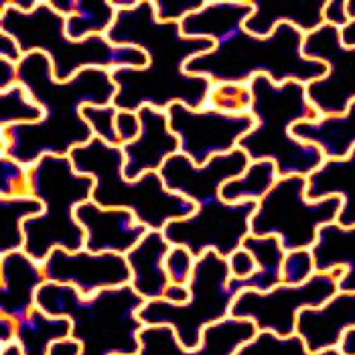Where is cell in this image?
I'll use <instances>...</instances> for the list:
<instances>
[{
    "mask_svg": "<svg viewBox=\"0 0 355 355\" xmlns=\"http://www.w3.org/2000/svg\"><path fill=\"white\" fill-rule=\"evenodd\" d=\"M345 12L349 21H355V0H345Z\"/></svg>",
    "mask_w": 355,
    "mask_h": 355,
    "instance_id": "52",
    "label": "cell"
},
{
    "mask_svg": "<svg viewBox=\"0 0 355 355\" xmlns=\"http://www.w3.org/2000/svg\"><path fill=\"white\" fill-rule=\"evenodd\" d=\"M293 137L319 146L325 159H345L355 148V102L343 116L297 124Z\"/></svg>",
    "mask_w": 355,
    "mask_h": 355,
    "instance_id": "27",
    "label": "cell"
},
{
    "mask_svg": "<svg viewBox=\"0 0 355 355\" xmlns=\"http://www.w3.org/2000/svg\"><path fill=\"white\" fill-rule=\"evenodd\" d=\"M140 116L138 112H126V110H118V116H116V132H118V140H120V146L124 144H130L140 137Z\"/></svg>",
    "mask_w": 355,
    "mask_h": 355,
    "instance_id": "40",
    "label": "cell"
},
{
    "mask_svg": "<svg viewBox=\"0 0 355 355\" xmlns=\"http://www.w3.org/2000/svg\"><path fill=\"white\" fill-rule=\"evenodd\" d=\"M311 252L317 272L341 268L339 291L355 293V227H341L339 223L325 225Z\"/></svg>",
    "mask_w": 355,
    "mask_h": 355,
    "instance_id": "25",
    "label": "cell"
},
{
    "mask_svg": "<svg viewBox=\"0 0 355 355\" xmlns=\"http://www.w3.org/2000/svg\"><path fill=\"white\" fill-rule=\"evenodd\" d=\"M19 83L43 108V120L2 128L10 138L4 157L33 166L43 157H69L78 146L94 140V132L83 120L85 106H110L116 98V83L110 69L89 67L69 82H59L51 59L45 53H27L19 63Z\"/></svg>",
    "mask_w": 355,
    "mask_h": 355,
    "instance_id": "3",
    "label": "cell"
},
{
    "mask_svg": "<svg viewBox=\"0 0 355 355\" xmlns=\"http://www.w3.org/2000/svg\"><path fill=\"white\" fill-rule=\"evenodd\" d=\"M236 355H343L339 349H329L321 354H311L301 337H278L268 331H258L254 339H250L244 347H240Z\"/></svg>",
    "mask_w": 355,
    "mask_h": 355,
    "instance_id": "33",
    "label": "cell"
},
{
    "mask_svg": "<svg viewBox=\"0 0 355 355\" xmlns=\"http://www.w3.org/2000/svg\"><path fill=\"white\" fill-rule=\"evenodd\" d=\"M168 250H171V244L164 238L163 232L148 230L144 238L126 254V260L132 272L130 286L144 301L163 299L166 286L171 284L166 268H164Z\"/></svg>",
    "mask_w": 355,
    "mask_h": 355,
    "instance_id": "22",
    "label": "cell"
},
{
    "mask_svg": "<svg viewBox=\"0 0 355 355\" xmlns=\"http://www.w3.org/2000/svg\"><path fill=\"white\" fill-rule=\"evenodd\" d=\"M254 12L244 23L248 33L258 37L272 35L278 25H293L302 35L325 25V4L327 0H301V2H264L252 0Z\"/></svg>",
    "mask_w": 355,
    "mask_h": 355,
    "instance_id": "23",
    "label": "cell"
},
{
    "mask_svg": "<svg viewBox=\"0 0 355 355\" xmlns=\"http://www.w3.org/2000/svg\"><path fill=\"white\" fill-rule=\"evenodd\" d=\"M205 108L225 114H250L252 89L250 83H214Z\"/></svg>",
    "mask_w": 355,
    "mask_h": 355,
    "instance_id": "34",
    "label": "cell"
},
{
    "mask_svg": "<svg viewBox=\"0 0 355 355\" xmlns=\"http://www.w3.org/2000/svg\"><path fill=\"white\" fill-rule=\"evenodd\" d=\"M225 260H227V268H230V276L232 278H248V276H252L258 270V264H256L254 256L248 252L246 248L236 250Z\"/></svg>",
    "mask_w": 355,
    "mask_h": 355,
    "instance_id": "41",
    "label": "cell"
},
{
    "mask_svg": "<svg viewBox=\"0 0 355 355\" xmlns=\"http://www.w3.org/2000/svg\"><path fill=\"white\" fill-rule=\"evenodd\" d=\"M12 343H17V321L0 315V349Z\"/></svg>",
    "mask_w": 355,
    "mask_h": 355,
    "instance_id": "47",
    "label": "cell"
},
{
    "mask_svg": "<svg viewBox=\"0 0 355 355\" xmlns=\"http://www.w3.org/2000/svg\"><path fill=\"white\" fill-rule=\"evenodd\" d=\"M43 120V108L28 96L21 85H12L0 96V126H21V124H37Z\"/></svg>",
    "mask_w": 355,
    "mask_h": 355,
    "instance_id": "32",
    "label": "cell"
},
{
    "mask_svg": "<svg viewBox=\"0 0 355 355\" xmlns=\"http://www.w3.org/2000/svg\"><path fill=\"white\" fill-rule=\"evenodd\" d=\"M317 274L315 258L311 250H291L284 256L282 264V282L291 286L304 284L311 276Z\"/></svg>",
    "mask_w": 355,
    "mask_h": 355,
    "instance_id": "37",
    "label": "cell"
},
{
    "mask_svg": "<svg viewBox=\"0 0 355 355\" xmlns=\"http://www.w3.org/2000/svg\"><path fill=\"white\" fill-rule=\"evenodd\" d=\"M341 268L333 272H317L304 284H278L268 293L244 291L236 297L232 315L252 321L258 331H268L278 337H291L297 331V319L302 309L321 306L339 293Z\"/></svg>",
    "mask_w": 355,
    "mask_h": 355,
    "instance_id": "11",
    "label": "cell"
},
{
    "mask_svg": "<svg viewBox=\"0 0 355 355\" xmlns=\"http://www.w3.org/2000/svg\"><path fill=\"white\" fill-rule=\"evenodd\" d=\"M19 83V65L6 59H0V89L6 92Z\"/></svg>",
    "mask_w": 355,
    "mask_h": 355,
    "instance_id": "45",
    "label": "cell"
},
{
    "mask_svg": "<svg viewBox=\"0 0 355 355\" xmlns=\"http://www.w3.org/2000/svg\"><path fill=\"white\" fill-rule=\"evenodd\" d=\"M0 315L21 321L37 306V293L47 282L43 262L31 258L25 250L0 258Z\"/></svg>",
    "mask_w": 355,
    "mask_h": 355,
    "instance_id": "21",
    "label": "cell"
},
{
    "mask_svg": "<svg viewBox=\"0 0 355 355\" xmlns=\"http://www.w3.org/2000/svg\"><path fill=\"white\" fill-rule=\"evenodd\" d=\"M256 333L258 329L252 321L227 317L205 329L199 347L185 349L171 327H144L140 333V355H236Z\"/></svg>",
    "mask_w": 355,
    "mask_h": 355,
    "instance_id": "17",
    "label": "cell"
},
{
    "mask_svg": "<svg viewBox=\"0 0 355 355\" xmlns=\"http://www.w3.org/2000/svg\"><path fill=\"white\" fill-rule=\"evenodd\" d=\"M23 57L25 53H23L21 45L17 43V39L6 33H0V59H6V61L19 65L23 61Z\"/></svg>",
    "mask_w": 355,
    "mask_h": 355,
    "instance_id": "44",
    "label": "cell"
},
{
    "mask_svg": "<svg viewBox=\"0 0 355 355\" xmlns=\"http://www.w3.org/2000/svg\"><path fill=\"white\" fill-rule=\"evenodd\" d=\"M242 248L254 256L258 270L248 278H230V291L240 295L244 291L268 293L274 286L282 284V264L286 250L274 236H248Z\"/></svg>",
    "mask_w": 355,
    "mask_h": 355,
    "instance_id": "26",
    "label": "cell"
},
{
    "mask_svg": "<svg viewBox=\"0 0 355 355\" xmlns=\"http://www.w3.org/2000/svg\"><path fill=\"white\" fill-rule=\"evenodd\" d=\"M341 43L349 49H355V21H349L341 28Z\"/></svg>",
    "mask_w": 355,
    "mask_h": 355,
    "instance_id": "50",
    "label": "cell"
},
{
    "mask_svg": "<svg viewBox=\"0 0 355 355\" xmlns=\"http://www.w3.org/2000/svg\"><path fill=\"white\" fill-rule=\"evenodd\" d=\"M191 299V291L189 284H168L163 295V301L171 302V304H185Z\"/></svg>",
    "mask_w": 355,
    "mask_h": 355,
    "instance_id": "46",
    "label": "cell"
},
{
    "mask_svg": "<svg viewBox=\"0 0 355 355\" xmlns=\"http://www.w3.org/2000/svg\"><path fill=\"white\" fill-rule=\"evenodd\" d=\"M254 128L242 138L240 146L250 161H272L280 177H311L325 155L319 146L293 137L301 122H317L321 116L306 98V85L299 82L274 83L266 76L250 82Z\"/></svg>",
    "mask_w": 355,
    "mask_h": 355,
    "instance_id": "4",
    "label": "cell"
},
{
    "mask_svg": "<svg viewBox=\"0 0 355 355\" xmlns=\"http://www.w3.org/2000/svg\"><path fill=\"white\" fill-rule=\"evenodd\" d=\"M339 352H341L343 355H355V329H352V331H347V333H345V337H343V341H341Z\"/></svg>",
    "mask_w": 355,
    "mask_h": 355,
    "instance_id": "51",
    "label": "cell"
},
{
    "mask_svg": "<svg viewBox=\"0 0 355 355\" xmlns=\"http://www.w3.org/2000/svg\"><path fill=\"white\" fill-rule=\"evenodd\" d=\"M197 258L193 256L187 248L183 246H171L166 260H164V268L168 274V280L173 284H189L193 278Z\"/></svg>",
    "mask_w": 355,
    "mask_h": 355,
    "instance_id": "38",
    "label": "cell"
},
{
    "mask_svg": "<svg viewBox=\"0 0 355 355\" xmlns=\"http://www.w3.org/2000/svg\"><path fill=\"white\" fill-rule=\"evenodd\" d=\"M171 130L179 138L181 150L195 164L232 153L254 128L252 114H225L211 108H189L173 104L166 110Z\"/></svg>",
    "mask_w": 355,
    "mask_h": 355,
    "instance_id": "14",
    "label": "cell"
},
{
    "mask_svg": "<svg viewBox=\"0 0 355 355\" xmlns=\"http://www.w3.org/2000/svg\"><path fill=\"white\" fill-rule=\"evenodd\" d=\"M250 164L248 155L242 148L214 157L209 163L195 164L183 153L173 155L161 168V179L171 193L201 205L221 197V189L232 179L240 177Z\"/></svg>",
    "mask_w": 355,
    "mask_h": 355,
    "instance_id": "16",
    "label": "cell"
},
{
    "mask_svg": "<svg viewBox=\"0 0 355 355\" xmlns=\"http://www.w3.org/2000/svg\"><path fill=\"white\" fill-rule=\"evenodd\" d=\"M140 116V137L124 144V175L135 181L146 173H161L163 164L181 150L179 138L171 130L168 114L163 110L144 108L138 110Z\"/></svg>",
    "mask_w": 355,
    "mask_h": 355,
    "instance_id": "19",
    "label": "cell"
},
{
    "mask_svg": "<svg viewBox=\"0 0 355 355\" xmlns=\"http://www.w3.org/2000/svg\"><path fill=\"white\" fill-rule=\"evenodd\" d=\"M43 211V203L35 195L0 197V219H2V256L25 248V223Z\"/></svg>",
    "mask_w": 355,
    "mask_h": 355,
    "instance_id": "29",
    "label": "cell"
},
{
    "mask_svg": "<svg viewBox=\"0 0 355 355\" xmlns=\"http://www.w3.org/2000/svg\"><path fill=\"white\" fill-rule=\"evenodd\" d=\"M306 177H280L256 207L250 232L252 236H274L286 252L311 250L319 232L337 223L341 197H325L311 201L306 197Z\"/></svg>",
    "mask_w": 355,
    "mask_h": 355,
    "instance_id": "10",
    "label": "cell"
},
{
    "mask_svg": "<svg viewBox=\"0 0 355 355\" xmlns=\"http://www.w3.org/2000/svg\"><path fill=\"white\" fill-rule=\"evenodd\" d=\"M31 195L43 203V211L25 223V252L45 262L47 256L63 248L80 252L85 234L76 218L78 207L92 199L94 179L76 171L69 157H43L28 166Z\"/></svg>",
    "mask_w": 355,
    "mask_h": 355,
    "instance_id": "8",
    "label": "cell"
},
{
    "mask_svg": "<svg viewBox=\"0 0 355 355\" xmlns=\"http://www.w3.org/2000/svg\"><path fill=\"white\" fill-rule=\"evenodd\" d=\"M323 17H325V25L335 28L345 27L349 23L347 12H345V0H327Z\"/></svg>",
    "mask_w": 355,
    "mask_h": 355,
    "instance_id": "43",
    "label": "cell"
},
{
    "mask_svg": "<svg viewBox=\"0 0 355 355\" xmlns=\"http://www.w3.org/2000/svg\"><path fill=\"white\" fill-rule=\"evenodd\" d=\"M31 195L28 166L10 157H0V197Z\"/></svg>",
    "mask_w": 355,
    "mask_h": 355,
    "instance_id": "36",
    "label": "cell"
},
{
    "mask_svg": "<svg viewBox=\"0 0 355 355\" xmlns=\"http://www.w3.org/2000/svg\"><path fill=\"white\" fill-rule=\"evenodd\" d=\"M230 278L227 260L216 252H205L197 258L193 270L189 302L171 304L163 299L146 301L138 317L144 327H171L185 349H195L199 347L205 329L232 315L238 295L230 291Z\"/></svg>",
    "mask_w": 355,
    "mask_h": 355,
    "instance_id": "9",
    "label": "cell"
},
{
    "mask_svg": "<svg viewBox=\"0 0 355 355\" xmlns=\"http://www.w3.org/2000/svg\"><path fill=\"white\" fill-rule=\"evenodd\" d=\"M43 268L49 282L73 286L82 297H94L108 288H120L132 280L126 256L96 254L85 248L80 252L57 248L47 256Z\"/></svg>",
    "mask_w": 355,
    "mask_h": 355,
    "instance_id": "15",
    "label": "cell"
},
{
    "mask_svg": "<svg viewBox=\"0 0 355 355\" xmlns=\"http://www.w3.org/2000/svg\"><path fill=\"white\" fill-rule=\"evenodd\" d=\"M106 37L114 45L137 47L148 59L144 67L112 69V80L118 87L116 108L138 112L150 106L166 112L173 104L189 108L207 106L214 83L187 73L185 65L193 57L211 51L214 41L185 37L179 23L159 21L153 0H140L135 8L118 10L116 23Z\"/></svg>",
    "mask_w": 355,
    "mask_h": 355,
    "instance_id": "2",
    "label": "cell"
},
{
    "mask_svg": "<svg viewBox=\"0 0 355 355\" xmlns=\"http://www.w3.org/2000/svg\"><path fill=\"white\" fill-rule=\"evenodd\" d=\"M78 173L94 179L92 201L102 207L130 209L146 230L163 232L171 221L189 218L197 205L164 187L161 173H146L140 179H126L124 150L98 138L69 153Z\"/></svg>",
    "mask_w": 355,
    "mask_h": 355,
    "instance_id": "7",
    "label": "cell"
},
{
    "mask_svg": "<svg viewBox=\"0 0 355 355\" xmlns=\"http://www.w3.org/2000/svg\"><path fill=\"white\" fill-rule=\"evenodd\" d=\"M118 17L112 0H78V10L65 19L67 37L73 41H83L89 37H106Z\"/></svg>",
    "mask_w": 355,
    "mask_h": 355,
    "instance_id": "31",
    "label": "cell"
},
{
    "mask_svg": "<svg viewBox=\"0 0 355 355\" xmlns=\"http://www.w3.org/2000/svg\"><path fill=\"white\" fill-rule=\"evenodd\" d=\"M144 299L126 284L94 297H82L73 286L45 282L37 293V306L53 317L71 321V339L82 355H140Z\"/></svg>",
    "mask_w": 355,
    "mask_h": 355,
    "instance_id": "5",
    "label": "cell"
},
{
    "mask_svg": "<svg viewBox=\"0 0 355 355\" xmlns=\"http://www.w3.org/2000/svg\"><path fill=\"white\" fill-rule=\"evenodd\" d=\"M355 329V293L339 291L321 306L302 309L295 335L311 354L339 349L347 331Z\"/></svg>",
    "mask_w": 355,
    "mask_h": 355,
    "instance_id": "20",
    "label": "cell"
},
{
    "mask_svg": "<svg viewBox=\"0 0 355 355\" xmlns=\"http://www.w3.org/2000/svg\"><path fill=\"white\" fill-rule=\"evenodd\" d=\"M49 4L57 15H61L65 19H69L78 10V0H49Z\"/></svg>",
    "mask_w": 355,
    "mask_h": 355,
    "instance_id": "48",
    "label": "cell"
},
{
    "mask_svg": "<svg viewBox=\"0 0 355 355\" xmlns=\"http://www.w3.org/2000/svg\"><path fill=\"white\" fill-rule=\"evenodd\" d=\"M256 207V201L225 203L219 197L197 205L189 218L171 221L163 234L171 246L187 248L195 258H201L205 252L227 258L252 234L250 225Z\"/></svg>",
    "mask_w": 355,
    "mask_h": 355,
    "instance_id": "12",
    "label": "cell"
},
{
    "mask_svg": "<svg viewBox=\"0 0 355 355\" xmlns=\"http://www.w3.org/2000/svg\"><path fill=\"white\" fill-rule=\"evenodd\" d=\"M39 2L41 0H2V4L12 6V8H17L21 12H33L39 6Z\"/></svg>",
    "mask_w": 355,
    "mask_h": 355,
    "instance_id": "49",
    "label": "cell"
},
{
    "mask_svg": "<svg viewBox=\"0 0 355 355\" xmlns=\"http://www.w3.org/2000/svg\"><path fill=\"white\" fill-rule=\"evenodd\" d=\"M306 197L319 201L325 197H341L337 223L355 227V148L345 159H327L311 177Z\"/></svg>",
    "mask_w": 355,
    "mask_h": 355,
    "instance_id": "24",
    "label": "cell"
},
{
    "mask_svg": "<svg viewBox=\"0 0 355 355\" xmlns=\"http://www.w3.org/2000/svg\"><path fill=\"white\" fill-rule=\"evenodd\" d=\"M85 234V250L96 254L126 256L148 232L130 209L102 207L92 199L76 211Z\"/></svg>",
    "mask_w": 355,
    "mask_h": 355,
    "instance_id": "18",
    "label": "cell"
},
{
    "mask_svg": "<svg viewBox=\"0 0 355 355\" xmlns=\"http://www.w3.org/2000/svg\"><path fill=\"white\" fill-rule=\"evenodd\" d=\"M252 12V0H207L181 21L185 37L214 41V49L193 57L185 71L211 83H250L266 76L274 83L304 85L327 73V65L302 55L304 35L293 25H278L268 37L248 33L244 23Z\"/></svg>",
    "mask_w": 355,
    "mask_h": 355,
    "instance_id": "1",
    "label": "cell"
},
{
    "mask_svg": "<svg viewBox=\"0 0 355 355\" xmlns=\"http://www.w3.org/2000/svg\"><path fill=\"white\" fill-rule=\"evenodd\" d=\"M280 179L278 168L272 161H250L248 168L236 179L223 185L221 199L225 203L260 201Z\"/></svg>",
    "mask_w": 355,
    "mask_h": 355,
    "instance_id": "30",
    "label": "cell"
},
{
    "mask_svg": "<svg viewBox=\"0 0 355 355\" xmlns=\"http://www.w3.org/2000/svg\"><path fill=\"white\" fill-rule=\"evenodd\" d=\"M302 55L327 65V73L306 85V98L321 118L343 116L355 102V49L341 43V28L323 25L304 35Z\"/></svg>",
    "mask_w": 355,
    "mask_h": 355,
    "instance_id": "13",
    "label": "cell"
},
{
    "mask_svg": "<svg viewBox=\"0 0 355 355\" xmlns=\"http://www.w3.org/2000/svg\"><path fill=\"white\" fill-rule=\"evenodd\" d=\"M0 355H23V352H21V347H19L17 343H12V345L2 347V349H0ZM49 355H82V347H80L78 341L65 339V341L55 343L53 349H51V354Z\"/></svg>",
    "mask_w": 355,
    "mask_h": 355,
    "instance_id": "42",
    "label": "cell"
},
{
    "mask_svg": "<svg viewBox=\"0 0 355 355\" xmlns=\"http://www.w3.org/2000/svg\"><path fill=\"white\" fill-rule=\"evenodd\" d=\"M157 19L163 23H181L189 15L203 8L207 0H153Z\"/></svg>",
    "mask_w": 355,
    "mask_h": 355,
    "instance_id": "39",
    "label": "cell"
},
{
    "mask_svg": "<svg viewBox=\"0 0 355 355\" xmlns=\"http://www.w3.org/2000/svg\"><path fill=\"white\" fill-rule=\"evenodd\" d=\"M0 33L17 39L23 53H45L51 59L55 78L69 82L83 69H118V67H144L146 55L137 47L110 43L108 37H89L73 41L67 37L65 17L57 15L49 0H41L33 12H21L2 4Z\"/></svg>",
    "mask_w": 355,
    "mask_h": 355,
    "instance_id": "6",
    "label": "cell"
},
{
    "mask_svg": "<svg viewBox=\"0 0 355 355\" xmlns=\"http://www.w3.org/2000/svg\"><path fill=\"white\" fill-rule=\"evenodd\" d=\"M83 120L87 122V126L92 128L94 138L112 144V146H120L118 132H116V116L118 108L114 104L110 106H85L82 110Z\"/></svg>",
    "mask_w": 355,
    "mask_h": 355,
    "instance_id": "35",
    "label": "cell"
},
{
    "mask_svg": "<svg viewBox=\"0 0 355 355\" xmlns=\"http://www.w3.org/2000/svg\"><path fill=\"white\" fill-rule=\"evenodd\" d=\"M65 339H71V321L47 315L39 306L17 321V345L23 355H49L55 343Z\"/></svg>",
    "mask_w": 355,
    "mask_h": 355,
    "instance_id": "28",
    "label": "cell"
}]
</instances>
